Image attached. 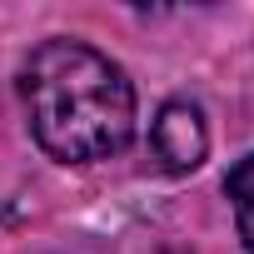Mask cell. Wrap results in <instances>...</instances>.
Here are the masks:
<instances>
[{
	"instance_id": "obj_1",
	"label": "cell",
	"mask_w": 254,
	"mask_h": 254,
	"mask_svg": "<svg viewBox=\"0 0 254 254\" xmlns=\"http://www.w3.org/2000/svg\"><path fill=\"white\" fill-rule=\"evenodd\" d=\"M20 95L40 150L60 165L110 160L135 135L130 80L85 40H45L20 70Z\"/></svg>"
},
{
	"instance_id": "obj_2",
	"label": "cell",
	"mask_w": 254,
	"mask_h": 254,
	"mask_svg": "<svg viewBox=\"0 0 254 254\" xmlns=\"http://www.w3.org/2000/svg\"><path fill=\"white\" fill-rule=\"evenodd\" d=\"M209 150V130H204V115L190 100H170L160 105L155 125H150V155L160 160V170L170 175H190Z\"/></svg>"
},
{
	"instance_id": "obj_3",
	"label": "cell",
	"mask_w": 254,
	"mask_h": 254,
	"mask_svg": "<svg viewBox=\"0 0 254 254\" xmlns=\"http://www.w3.org/2000/svg\"><path fill=\"white\" fill-rule=\"evenodd\" d=\"M224 194H229V204H234L239 239H244V249L254 254V155H244V160L224 175Z\"/></svg>"
}]
</instances>
